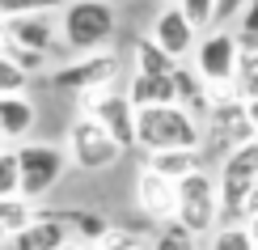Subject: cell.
Masks as SVG:
<instances>
[{"mask_svg": "<svg viewBox=\"0 0 258 250\" xmlns=\"http://www.w3.org/2000/svg\"><path fill=\"white\" fill-rule=\"evenodd\" d=\"M85 115L98 119L106 132H110V136L123 144V153L140 144V136H136V115H140V111L132 106V97H127V93H89Z\"/></svg>", "mask_w": 258, "mask_h": 250, "instance_id": "9", "label": "cell"}, {"mask_svg": "<svg viewBox=\"0 0 258 250\" xmlns=\"http://www.w3.org/2000/svg\"><path fill=\"white\" fill-rule=\"evenodd\" d=\"M195 34H199V30L190 26V17L182 13V5H165V9L157 13L153 34H148V38H153L157 47H165L174 60H186V56H195V47H199Z\"/></svg>", "mask_w": 258, "mask_h": 250, "instance_id": "11", "label": "cell"}, {"mask_svg": "<svg viewBox=\"0 0 258 250\" xmlns=\"http://www.w3.org/2000/svg\"><path fill=\"white\" fill-rule=\"evenodd\" d=\"M136 72H161V77H174L178 60L165 47H157L153 38H136Z\"/></svg>", "mask_w": 258, "mask_h": 250, "instance_id": "19", "label": "cell"}, {"mask_svg": "<svg viewBox=\"0 0 258 250\" xmlns=\"http://www.w3.org/2000/svg\"><path fill=\"white\" fill-rule=\"evenodd\" d=\"M140 148L148 153H169V148H203V127L186 106H144L136 115Z\"/></svg>", "mask_w": 258, "mask_h": 250, "instance_id": "1", "label": "cell"}, {"mask_svg": "<svg viewBox=\"0 0 258 250\" xmlns=\"http://www.w3.org/2000/svg\"><path fill=\"white\" fill-rule=\"evenodd\" d=\"M161 5H182V0H161Z\"/></svg>", "mask_w": 258, "mask_h": 250, "instance_id": "35", "label": "cell"}, {"mask_svg": "<svg viewBox=\"0 0 258 250\" xmlns=\"http://www.w3.org/2000/svg\"><path fill=\"white\" fill-rule=\"evenodd\" d=\"M178 221L195 237L208 233L212 225L220 221V178H212L208 170L186 174V178L178 182Z\"/></svg>", "mask_w": 258, "mask_h": 250, "instance_id": "5", "label": "cell"}, {"mask_svg": "<svg viewBox=\"0 0 258 250\" xmlns=\"http://www.w3.org/2000/svg\"><path fill=\"white\" fill-rule=\"evenodd\" d=\"M21 195V166H17V153L0 148V199H17Z\"/></svg>", "mask_w": 258, "mask_h": 250, "instance_id": "25", "label": "cell"}, {"mask_svg": "<svg viewBox=\"0 0 258 250\" xmlns=\"http://www.w3.org/2000/svg\"><path fill=\"white\" fill-rule=\"evenodd\" d=\"M34 221V208H30V199H0V229L5 233H17V229H26V225Z\"/></svg>", "mask_w": 258, "mask_h": 250, "instance_id": "22", "label": "cell"}, {"mask_svg": "<svg viewBox=\"0 0 258 250\" xmlns=\"http://www.w3.org/2000/svg\"><path fill=\"white\" fill-rule=\"evenodd\" d=\"M34 127V102L26 93H9L0 97V136L5 140H17Z\"/></svg>", "mask_w": 258, "mask_h": 250, "instance_id": "17", "label": "cell"}, {"mask_svg": "<svg viewBox=\"0 0 258 250\" xmlns=\"http://www.w3.org/2000/svg\"><path fill=\"white\" fill-rule=\"evenodd\" d=\"M55 9H68V0H0V21L34 17V13H55Z\"/></svg>", "mask_w": 258, "mask_h": 250, "instance_id": "20", "label": "cell"}, {"mask_svg": "<svg viewBox=\"0 0 258 250\" xmlns=\"http://www.w3.org/2000/svg\"><path fill=\"white\" fill-rule=\"evenodd\" d=\"M114 5L110 0H68L59 17V30H63V42L68 51L77 56H98L106 51V42L114 38Z\"/></svg>", "mask_w": 258, "mask_h": 250, "instance_id": "2", "label": "cell"}, {"mask_svg": "<svg viewBox=\"0 0 258 250\" xmlns=\"http://www.w3.org/2000/svg\"><path fill=\"white\" fill-rule=\"evenodd\" d=\"M153 250H195V233H190L182 221H169V225H161V229H157Z\"/></svg>", "mask_w": 258, "mask_h": 250, "instance_id": "23", "label": "cell"}, {"mask_svg": "<svg viewBox=\"0 0 258 250\" xmlns=\"http://www.w3.org/2000/svg\"><path fill=\"white\" fill-rule=\"evenodd\" d=\"M250 106V119H254V132H258V102H245Z\"/></svg>", "mask_w": 258, "mask_h": 250, "instance_id": "31", "label": "cell"}, {"mask_svg": "<svg viewBox=\"0 0 258 250\" xmlns=\"http://www.w3.org/2000/svg\"><path fill=\"white\" fill-rule=\"evenodd\" d=\"M136 208L144 212L148 221H157V225L178 221V182L144 166L136 174Z\"/></svg>", "mask_w": 258, "mask_h": 250, "instance_id": "10", "label": "cell"}, {"mask_svg": "<svg viewBox=\"0 0 258 250\" xmlns=\"http://www.w3.org/2000/svg\"><path fill=\"white\" fill-rule=\"evenodd\" d=\"M119 77V56L114 51H98V56H77L68 68H59L51 85L72 93H102V85H110Z\"/></svg>", "mask_w": 258, "mask_h": 250, "instance_id": "8", "label": "cell"}, {"mask_svg": "<svg viewBox=\"0 0 258 250\" xmlns=\"http://www.w3.org/2000/svg\"><path fill=\"white\" fill-rule=\"evenodd\" d=\"M241 85H245V102H258V72H254V77H245Z\"/></svg>", "mask_w": 258, "mask_h": 250, "instance_id": "29", "label": "cell"}, {"mask_svg": "<svg viewBox=\"0 0 258 250\" xmlns=\"http://www.w3.org/2000/svg\"><path fill=\"white\" fill-rule=\"evenodd\" d=\"M254 0H216V30H224L229 21H237Z\"/></svg>", "mask_w": 258, "mask_h": 250, "instance_id": "27", "label": "cell"}, {"mask_svg": "<svg viewBox=\"0 0 258 250\" xmlns=\"http://www.w3.org/2000/svg\"><path fill=\"white\" fill-rule=\"evenodd\" d=\"M0 140H5V136H0Z\"/></svg>", "mask_w": 258, "mask_h": 250, "instance_id": "36", "label": "cell"}, {"mask_svg": "<svg viewBox=\"0 0 258 250\" xmlns=\"http://www.w3.org/2000/svg\"><path fill=\"white\" fill-rule=\"evenodd\" d=\"M9 246L13 250H68L72 233H68V225L55 221L47 208H34V221H30L26 229H17Z\"/></svg>", "mask_w": 258, "mask_h": 250, "instance_id": "12", "label": "cell"}, {"mask_svg": "<svg viewBox=\"0 0 258 250\" xmlns=\"http://www.w3.org/2000/svg\"><path fill=\"white\" fill-rule=\"evenodd\" d=\"M68 157H72V166H77V170L98 174V170L114 166V161L123 157V144L106 132L93 115H77V119H72V127H68Z\"/></svg>", "mask_w": 258, "mask_h": 250, "instance_id": "3", "label": "cell"}, {"mask_svg": "<svg viewBox=\"0 0 258 250\" xmlns=\"http://www.w3.org/2000/svg\"><path fill=\"white\" fill-rule=\"evenodd\" d=\"M26 89H30V72L21 68L13 56H5V51H0V97H9V93H26Z\"/></svg>", "mask_w": 258, "mask_h": 250, "instance_id": "24", "label": "cell"}, {"mask_svg": "<svg viewBox=\"0 0 258 250\" xmlns=\"http://www.w3.org/2000/svg\"><path fill=\"white\" fill-rule=\"evenodd\" d=\"M17 166H21V199H42L47 191H55V182L68 170V157L55 144H21L17 148Z\"/></svg>", "mask_w": 258, "mask_h": 250, "instance_id": "6", "label": "cell"}, {"mask_svg": "<svg viewBox=\"0 0 258 250\" xmlns=\"http://www.w3.org/2000/svg\"><path fill=\"white\" fill-rule=\"evenodd\" d=\"M250 216H258V178H254V187H250Z\"/></svg>", "mask_w": 258, "mask_h": 250, "instance_id": "30", "label": "cell"}, {"mask_svg": "<svg viewBox=\"0 0 258 250\" xmlns=\"http://www.w3.org/2000/svg\"><path fill=\"white\" fill-rule=\"evenodd\" d=\"M9 242H13V233H5V229H0V246H9Z\"/></svg>", "mask_w": 258, "mask_h": 250, "instance_id": "33", "label": "cell"}, {"mask_svg": "<svg viewBox=\"0 0 258 250\" xmlns=\"http://www.w3.org/2000/svg\"><path fill=\"white\" fill-rule=\"evenodd\" d=\"M182 13L190 17L195 30H212L216 26V0H182Z\"/></svg>", "mask_w": 258, "mask_h": 250, "instance_id": "26", "label": "cell"}, {"mask_svg": "<svg viewBox=\"0 0 258 250\" xmlns=\"http://www.w3.org/2000/svg\"><path fill=\"white\" fill-rule=\"evenodd\" d=\"M190 60H195V72L203 77V85L229 89L233 77H237V38H233V30H208Z\"/></svg>", "mask_w": 258, "mask_h": 250, "instance_id": "7", "label": "cell"}, {"mask_svg": "<svg viewBox=\"0 0 258 250\" xmlns=\"http://www.w3.org/2000/svg\"><path fill=\"white\" fill-rule=\"evenodd\" d=\"M68 250H98V246H85V242H72Z\"/></svg>", "mask_w": 258, "mask_h": 250, "instance_id": "32", "label": "cell"}, {"mask_svg": "<svg viewBox=\"0 0 258 250\" xmlns=\"http://www.w3.org/2000/svg\"><path fill=\"white\" fill-rule=\"evenodd\" d=\"M127 97H132L136 111H144V106H174L178 102V81L161 77V72H136Z\"/></svg>", "mask_w": 258, "mask_h": 250, "instance_id": "14", "label": "cell"}, {"mask_svg": "<svg viewBox=\"0 0 258 250\" xmlns=\"http://www.w3.org/2000/svg\"><path fill=\"white\" fill-rule=\"evenodd\" d=\"M212 250H258V237L250 225H220L212 237Z\"/></svg>", "mask_w": 258, "mask_h": 250, "instance_id": "21", "label": "cell"}, {"mask_svg": "<svg viewBox=\"0 0 258 250\" xmlns=\"http://www.w3.org/2000/svg\"><path fill=\"white\" fill-rule=\"evenodd\" d=\"M250 229H254V237H258V216H250Z\"/></svg>", "mask_w": 258, "mask_h": 250, "instance_id": "34", "label": "cell"}, {"mask_svg": "<svg viewBox=\"0 0 258 250\" xmlns=\"http://www.w3.org/2000/svg\"><path fill=\"white\" fill-rule=\"evenodd\" d=\"M203 161H208L203 148H169V153H148V170H157V174H165V178L182 182L186 174H199Z\"/></svg>", "mask_w": 258, "mask_h": 250, "instance_id": "16", "label": "cell"}, {"mask_svg": "<svg viewBox=\"0 0 258 250\" xmlns=\"http://www.w3.org/2000/svg\"><path fill=\"white\" fill-rule=\"evenodd\" d=\"M233 38H237V77L245 81L258 72V0L237 17V34Z\"/></svg>", "mask_w": 258, "mask_h": 250, "instance_id": "15", "label": "cell"}, {"mask_svg": "<svg viewBox=\"0 0 258 250\" xmlns=\"http://www.w3.org/2000/svg\"><path fill=\"white\" fill-rule=\"evenodd\" d=\"M98 250H140V237L127 229H106V237L98 242Z\"/></svg>", "mask_w": 258, "mask_h": 250, "instance_id": "28", "label": "cell"}, {"mask_svg": "<svg viewBox=\"0 0 258 250\" xmlns=\"http://www.w3.org/2000/svg\"><path fill=\"white\" fill-rule=\"evenodd\" d=\"M0 34L9 42H17V47L34 51V56H47L51 47H55V38L63 30H55V21L51 13H34V17H13V21H0Z\"/></svg>", "mask_w": 258, "mask_h": 250, "instance_id": "13", "label": "cell"}, {"mask_svg": "<svg viewBox=\"0 0 258 250\" xmlns=\"http://www.w3.org/2000/svg\"><path fill=\"white\" fill-rule=\"evenodd\" d=\"M258 132H254V119H250V106H245V97H216V106H212L208 115V144H203V153H224L229 157L233 148L241 144H254Z\"/></svg>", "mask_w": 258, "mask_h": 250, "instance_id": "4", "label": "cell"}, {"mask_svg": "<svg viewBox=\"0 0 258 250\" xmlns=\"http://www.w3.org/2000/svg\"><path fill=\"white\" fill-rule=\"evenodd\" d=\"M174 81H178V106H186L195 119H199V115L208 119V115H212V106H216V97L208 93V85H203L199 72H195V68H178V72H174Z\"/></svg>", "mask_w": 258, "mask_h": 250, "instance_id": "18", "label": "cell"}]
</instances>
